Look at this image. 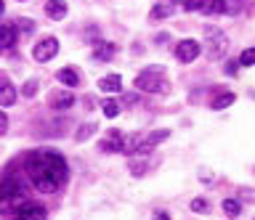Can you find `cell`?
I'll return each mask as SVG.
<instances>
[{
  "mask_svg": "<svg viewBox=\"0 0 255 220\" xmlns=\"http://www.w3.org/2000/svg\"><path fill=\"white\" fill-rule=\"evenodd\" d=\"M207 207H210L207 199H191V210L194 212H207Z\"/></svg>",
  "mask_w": 255,
  "mask_h": 220,
  "instance_id": "4316f807",
  "label": "cell"
},
{
  "mask_svg": "<svg viewBox=\"0 0 255 220\" xmlns=\"http://www.w3.org/2000/svg\"><path fill=\"white\" fill-rule=\"evenodd\" d=\"M205 3L207 0H183V8L186 11H199V8H205Z\"/></svg>",
  "mask_w": 255,
  "mask_h": 220,
  "instance_id": "484cf974",
  "label": "cell"
},
{
  "mask_svg": "<svg viewBox=\"0 0 255 220\" xmlns=\"http://www.w3.org/2000/svg\"><path fill=\"white\" fill-rule=\"evenodd\" d=\"M11 220H45V207L27 202V204H21V207L13 212Z\"/></svg>",
  "mask_w": 255,
  "mask_h": 220,
  "instance_id": "52a82bcc",
  "label": "cell"
},
{
  "mask_svg": "<svg viewBox=\"0 0 255 220\" xmlns=\"http://www.w3.org/2000/svg\"><path fill=\"white\" fill-rule=\"evenodd\" d=\"M8 130V117H5V112H0V136Z\"/></svg>",
  "mask_w": 255,
  "mask_h": 220,
  "instance_id": "f1b7e54d",
  "label": "cell"
},
{
  "mask_svg": "<svg viewBox=\"0 0 255 220\" xmlns=\"http://www.w3.org/2000/svg\"><path fill=\"white\" fill-rule=\"evenodd\" d=\"M170 136V130H154V133H149L146 138H141V144H138V151L141 154H146V151H151L157 144H162V141Z\"/></svg>",
  "mask_w": 255,
  "mask_h": 220,
  "instance_id": "9c48e42d",
  "label": "cell"
},
{
  "mask_svg": "<svg viewBox=\"0 0 255 220\" xmlns=\"http://www.w3.org/2000/svg\"><path fill=\"white\" fill-rule=\"evenodd\" d=\"M3 8H5V5H3V0H0V13H3Z\"/></svg>",
  "mask_w": 255,
  "mask_h": 220,
  "instance_id": "1f68e13d",
  "label": "cell"
},
{
  "mask_svg": "<svg viewBox=\"0 0 255 220\" xmlns=\"http://www.w3.org/2000/svg\"><path fill=\"white\" fill-rule=\"evenodd\" d=\"M16 45V27L13 24H0V51H8Z\"/></svg>",
  "mask_w": 255,
  "mask_h": 220,
  "instance_id": "4fadbf2b",
  "label": "cell"
},
{
  "mask_svg": "<svg viewBox=\"0 0 255 220\" xmlns=\"http://www.w3.org/2000/svg\"><path fill=\"white\" fill-rule=\"evenodd\" d=\"M115 53H117V45H115V43H96L93 59H96V61H101V64H107V61L115 59Z\"/></svg>",
  "mask_w": 255,
  "mask_h": 220,
  "instance_id": "8fae6325",
  "label": "cell"
},
{
  "mask_svg": "<svg viewBox=\"0 0 255 220\" xmlns=\"http://www.w3.org/2000/svg\"><path fill=\"white\" fill-rule=\"evenodd\" d=\"M101 106H104V117H109V120H115V117L120 114V104H117L115 98H107Z\"/></svg>",
  "mask_w": 255,
  "mask_h": 220,
  "instance_id": "d6986e66",
  "label": "cell"
},
{
  "mask_svg": "<svg viewBox=\"0 0 255 220\" xmlns=\"http://www.w3.org/2000/svg\"><path fill=\"white\" fill-rule=\"evenodd\" d=\"M24 172L40 194H53L67 183V159L56 151H32L24 156Z\"/></svg>",
  "mask_w": 255,
  "mask_h": 220,
  "instance_id": "6da1fadb",
  "label": "cell"
},
{
  "mask_svg": "<svg viewBox=\"0 0 255 220\" xmlns=\"http://www.w3.org/2000/svg\"><path fill=\"white\" fill-rule=\"evenodd\" d=\"M56 80H59L61 85H67V88H75V85H80V72L72 67H64L56 72Z\"/></svg>",
  "mask_w": 255,
  "mask_h": 220,
  "instance_id": "7c38bea8",
  "label": "cell"
},
{
  "mask_svg": "<svg viewBox=\"0 0 255 220\" xmlns=\"http://www.w3.org/2000/svg\"><path fill=\"white\" fill-rule=\"evenodd\" d=\"M56 53H59V40H56V37H45V40H40L35 48H32L35 61H51Z\"/></svg>",
  "mask_w": 255,
  "mask_h": 220,
  "instance_id": "8992f818",
  "label": "cell"
},
{
  "mask_svg": "<svg viewBox=\"0 0 255 220\" xmlns=\"http://www.w3.org/2000/svg\"><path fill=\"white\" fill-rule=\"evenodd\" d=\"M48 104H51V109H56V112H64V109L75 106V96H72L69 90H56L48 96Z\"/></svg>",
  "mask_w": 255,
  "mask_h": 220,
  "instance_id": "ba28073f",
  "label": "cell"
},
{
  "mask_svg": "<svg viewBox=\"0 0 255 220\" xmlns=\"http://www.w3.org/2000/svg\"><path fill=\"white\" fill-rule=\"evenodd\" d=\"M135 90H143V93H165L167 90V82H165V72L162 67H149L135 77Z\"/></svg>",
  "mask_w": 255,
  "mask_h": 220,
  "instance_id": "3957f363",
  "label": "cell"
},
{
  "mask_svg": "<svg viewBox=\"0 0 255 220\" xmlns=\"http://www.w3.org/2000/svg\"><path fill=\"white\" fill-rule=\"evenodd\" d=\"M205 13H210V16H215V13H223V0H210V3H205Z\"/></svg>",
  "mask_w": 255,
  "mask_h": 220,
  "instance_id": "603a6c76",
  "label": "cell"
},
{
  "mask_svg": "<svg viewBox=\"0 0 255 220\" xmlns=\"http://www.w3.org/2000/svg\"><path fill=\"white\" fill-rule=\"evenodd\" d=\"M16 101V88L8 82L5 74H0V106H13Z\"/></svg>",
  "mask_w": 255,
  "mask_h": 220,
  "instance_id": "30bf717a",
  "label": "cell"
},
{
  "mask_svg": "<svg viewBox=\"0 0 255 220\" xmlns=\"http://www.w3.org/2000/svg\"><path fill=\"white\" fill-rule=\"evenodd\" d=\"M231 104H234V93H223V96H218L213 101V109H218V112H221V109H226Z\"/></svg>",
  "mask_w": 255,
  "mask_h": 220,
  "instance_id": "44dd1931",
  "label": "cell"
},
{
  "mask_svg": "<svg viewBox=\"0 0 255 220\" xmlns=\"http://www.w3.org/2000/svg\"><path fill=\"white\" fill-rule=\"evenodd\" d=\"M101 151H123V133H112L107 141H101Z\"/></svg>",
  "mask_w": 255,
  "mask_h": 220,
  "instance_id": "2e32d148",
  "label": "cell"
},
{
  "mask_svg": "<svg viewBox=\"0 0 255 220\" xmlns=\"http://www.w3.org/2000/svg\"><path fill=\"white\" fill-rule=\"evenodd\" d=\"M19 27L24 29V32H32V29H35V24H32L29 19H19Z\"/></svg>",
  "mask_w": 255,
  "mask_h": 220,
  "instance_id": "83f0119b",
  "label": "cell"
},
{
  "mask_svg": "<svg viewBox=\"0 0 255 220\" xmlns=\"http://www.w3.org/2000/svg\"><path fill=\"white\" fill-rule=\"evenodd\" d=\"M173 13V5L170 3H162V5H154L149 13V21H159V19H167Z\"/></svg>",
  "mask_w": 255,
  "mask_h": 220,
  "instance_id": "e0dca14e",
  "label": "cell"
},
{
  "mask_svg": "<svg viewBox=\"0 0 255 220\" xmlns=\"http://www.w3.org/2000/svg\"><path fill=\"white\" fill-rule=\"evenodd\" d=\"M242 8H245V0H223V13H229V16H237Z\"/></svg>",
  "mask_w": 255,
  "mask_h": 220,
  "instance_id": "ac0fdd59",
  "label": "cell"
},
{
  "mask_svg": "<svg viewBox=\"0 0 255 220\" xmlns=\"http://www.w3.org/2000/svg\"><path fill=\"white\" fill-rule=\"evenodd\" d=\"M45 13L51 19H64V16H67V3H64V0H48V3H45Z\"/></svg>",
  "mask_w": 255,
  "mask_h": 220,
  "instance_id": "9a60e30c",
  "label": "cell"
},
{
  "mask_svg": "<svg viewBox=\"0 0 255 220\" xmlns=\"http://www.w3.org/2000/svg\"><path fill=\"white\" fill-rule=\"evenodd\" d=\"M237 64H239V61H229V67H226V69H229V74H234V72H237Z\"/></svg>",
  "mask_w": 255,
  "mask_h": 220,
  "instance_id": "f546056e",
  "label": "cell"
},
{
  "mask_svg": "<svg viewBox=\"0 0 255 220\" xmlns=\"http://www.w3.org/2000/svg\"><path fill=\"white\" fill-rule=\"evenodd\" d=\"M223 212H226L229 218H237L239 212H242V207H239L237 199H223Z\"/></svg>",
  "mask_w": 255,
  "mask_h": 220,
  "instance_id": "ffe728a7",
  "label": "cell"
},
{
  "mask_svg": "<svg viewBox=\"0 0 255 220\" xmlns=\"http://www.w3.org/2000/svg\"><path fill=\"white\" fill-rule=\"evenodd\" d=\"M154 220H170V218H167L165 212H154Z\"/></svg>",
  "mask_w": 255,
  "mask_h": 220,
  "instance_id": "4dcf8cb0",
  "label": "cell"
},
{
  "mask_svg": "<svg viewBox=\"0 0 255 220\" xmlns=\"http://www.w3.org/2000/svg\"><path fill=\"white\" fill-rule=\"evenodd\" d=\"M120 88H123V77L120 74H107L99 80V90L104 93H120Z\"/></svg>",
  "mask_w": 255,
  "mask_h": 220,
  "instance_id": "5bb4252c",
  "label": "cell"
},
{
  "mask_svg": "<svg viewBox=\"0 0 255 220\" xmlns=\"http://www.w3.org/2000/svg\"><path fill=\"white\" fill-rule=\"evenodd\" d=\"M35 93H37V80H27V82H24V88H21V96L32 98Z\"/></svg>",
  "mask_w": 255,
  "mask_h": 220,
  "instance_id": "d4e9b609",
  "label": "cell"
},
{
  "mask_svg": "<svg viewBox=\"0 0 255 220\" xmlns=\"http://www.w3.org/2000/svg\"><path fill=\"white\" fill-rule=\"evenodd\" d=\"M239 64H242V67H253V64H255V48L242 51V56H239Z\"/></svg>",
  "mask_w": 255,
  "mask_h": 220,
  "instance_id": "cb8c5ba5",
  "label": "cell"
},
{
  "mask_svg": "<svg viewBox=\"0 0 255 220\" xmlns=\"http://www.w3.org/2000/svg\"><path fill=\"white\" fill-rule=\"evenodd\" d=\"M27 202H29L27 188L21 186L19 178L11 175V178H5L3 183H0V212H3V215H13V212Z\"/></svg>",
  "mask_w": 255,
  "mask_h": 220,
  "instance_id": "7a4b0ae2",
  "label": "cell"
},
{
  "mask_svg": "<svg viewBox=\"0 0 255 220\" xmlns=\"http://www.w3.org/2000/svg\"><path fill=\"white\" fill-rule=\"evenodd\" d=\"M226 35H223V29L218 27H205V53L210 59H221L223 56V51H226Z\"/></svg>",
  "mask_w": 255,
  "mask_h": 220,
  "instance_id": "277c9868",
  "label": "cell"
},
{
  "mask_svg": "<svg viewBox=\"0 0 255 220\" xmlns=\"http://www.w3.org/2000/svg\"><path fill=\"white\" fill-rule=\"evenodd\" d=\"M199 53H202V45H199L197 40H181L178 45H175V59H178L181 64H191Z\"/></svg>",
  "mask_w": 255,
  "mask_h": 220,
  "instance_id": "5b68a950",
  "label": "cell"
},
{
  "mask_svg": "<svg viewBox=\"0 0 255 220\" xmlns=\"http://www.w3.org/2000/svg\"><path fill=\"white\" fill-rule=\"evenodd\" d=\"M173 3H183V0H173Z\"/></svg>",
  "mask_w": 255,
  "mask_h": 220,
  "instance_id": "d6a6232c",
  "label": "cell"
},
{
  "mask_svg": "<svg viewBox=\"0 0 255 220\" xmlns=\"http://www.w3.org/2000/svg\"><path fill=\"white\" fill-rule=\"evenodd\" d=\"M93 133H96V125H93V122H85L83 128L75 133V138H77V141H88V138L93 136Z\"/></svg>",
  "mask_w": 255,
  "mask_h": 220,
  "instance_id": "7402d4cb",
  "label": "cell"
}]
</instances>
